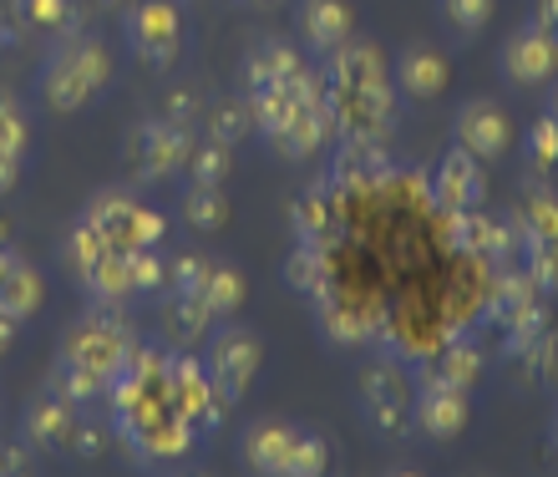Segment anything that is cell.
Returning <instances> with one entry per match:
<instances>
[{
	"instance_id": "cell-25",
	"label": "cell",
	"mask_w": 558,
	"mask_h": 477,
	"mask_svg": "<svg viewBox=\"0 0 558 477\" xmlns=\"http://www.w3.org/2000/svg\"><path fill=\"white\" fill-rule=\"evenodd\" d=\"M330 254H336V249L294 238V249L284 254V269H279V274H284V284H290L294 295L315 305L320 295H330V290H336V259H330Z\"/></svg>"
},
{
	"instance_id": "cell-29",
	"label": "cell",
	"mask_w": 558,
	"mask_h": 477,
	"mask_svg": "<svg viewBox=\"0 0 558 477\" xmlns=\"http://www.w3.org/2000/svg\"><path fill=\"white\" fill-rule=\"evenodd\" d=\"M538 290H533L529 269L523 265H498V280H493V295H487V320L493 326H513L523 310H533L538 305Z\"/></svg>"
},
{
	"instance_id": "cell-46",
	"label": "cell",
	"mask_w": 558,
	"mask_h": 477,
	"mask_svg": "<svg viewBox=\"0 0 558 477\" xmlns=\"http://www.w3.org/2000/svg\"><path fill=\"white\" fill-rule=\"evenodd\" d=\"M162 118L178 122V127H193V122L204 118V102H198V91H193V87L168 91V107H162Z\"/></svg>"
},
{
	"instance_id": "cell-19",
	"label": "cell",
	"mask_w": 558,
	"mask_h": 477,
	"mask_svg": "<svg viewBox=\"0 0 558 477\" xmlns=\"http://www.w3.org/2000/svg\"><path fill=\"white\" fill-rule=\"evenodd\" d=\"M325 179L336 183L340 194L371 188V183L391 179V152H386L381 137H340L336 152H330V173H325Z\"/></svg>"
},
{
	"instance_id": "cell-42",
	"label": "cell",
	"mask_w": 558,
	"mask_h": 477,
	"mask_svg": "<svg viewBox=\"0 0 558 477\" xmlns=\"http://www.w3.org/2000/svg\"><path fill=\"white\" fill-rule=\"evenodd\" d=\"M31 148V118L11 91H0V152L5 158H26Z\"/></svg>"
},
{
	"instance_id": "cell-54",
	"label": "cell",
	"mask_w": 558,
	"mask_h": 477,
	"mask_svg": "<svg viewBox=\"0 0 558 477\" xmlns=\"http://www.w3.org/2000/svg\"><path fill=\"white\" fill-rule=\"evenodd\" d=\"M548 448H554V457H558V412H554V421H548Z\"/></svg>"
},
{
	"instance_id": "cell-44",
	"label": "cell",
	"mask_w": 558,
	"mask_h": 477,
	"mask_svg": "<svg viewBox=\"0 0 558 477\" xmlns=\"http://www.w3.org/2000/svg\"><path fill=\"white\" fill-rule=\"evenodd\" d=\"M133 259V290L137 295H162L168 290V259L158 249H128Z\"/></svg>"
},
{
	"instance_id": "cell-32",
	"label": "cell",
	"mask_w": 558,
	"mask_h": 477,
	"mask_svg": "<svg viewBox=\"0 0 558 477\" xmlns=\"http://www.w3.org/2000/svg\"><path fill=\"white\" fill-rule=\"evenodd\" d=\"M244 274H239V265H229V259H208V274H204V290H198V299L208 305V315L214 320H229V315L244 305Z\"/></svg>"
},
{
	"instance_id": "cell-24",
	"label": "cell",
	"mask_w": 558,
	"mask_h": 477,
	"mask_svg": "<svg viewBox=\"0 0 558 477\" xmlns=\"http://www.w3.org/2000/svg\"><path fill=\"white\" fill-rule=\"evenodd\" d=\"M513 219H518V234H523V249L558 238V188L548 179H538V173H529L523 188H518Z\"/></svg>"
},
{
	"instance_id": "cell-35",
	"label": "cell",
	"mask_w": 558,
	"mask_h": 477,
	"mask_svg": "<svg viewBox=\"0 0 558 477\" xmlns=\"http://www.w3.org/2000/svg\"><path fill=\"white\" fill-rule=\"evenodd\" d=\"M204 122H208V137H219V143L239 148V143L250 137V127H254V112H250V102H244V91H239V97H219V102H208Z\"/></svg>"
},
{
	"instance_id": "cell-34",
	"label": "cell",
	"mask_w": 558,
	"mask_h": 477,
	"mask_svg": "<svg viewBox=\"0 0 558 477\" xmlns=\"http://www.w3.org/2000/svg\"><path fill=\"white\" fill-rule=\"evenodd\" d=\"M107 249H112V244H107V238L97 234L87 219H76V224L66 229V238H61V269L72 274V284H82V280H87V269L97 265Z\"/></svg>"
},
{
	"instance_id": "cell-8",
	"label": "cell",
	"mask_w": 558,
	"mask_h": 477,
	"mask_svg": "<svg viewBox=\"0 0 558 477\" xmlns=\"http://www.w3.org/2000/svg\"><path fill=\"white\" fill-rule=\"evenodd\" d=\"M162 396L173 402V412L189 421L193 432H219L223 412H229V402L219 396L208 366L193 360L189 351H168L162 356Z\"/></svg>"
},
{
	"instance_id": "cell-37",
	"label": "cell",
	"mask_w": 558,
	"mask_h": 477,
	"mask_svg": "<svg viewBox=\"0 0 558 477\" xmlns=\"http://www.w3.org/2000/svg\"><path fill=\"white\" fill-rule=\"evenodd\" d=\"M189 183H223L234 173V148L219 143V137H204V143H193L189 148V163H183Z\"/></svg>"
},
{
	"instance_id": "cell-13",
	"label": "cell",
	"mask_w": 558,
	"mask_h": 477,
	"mask_svg": "<svg viewBox=\"0 0 558 477\" xmlns=\"http://www.w3.org/2000/svg\"><path fill=\"white\" fill-rule=\"evenodd\" d=\"M513 118L502 112L493 97H468V102L457 107V143L472 152V158H483V163H502L508 152H513Z\"/></svg>"
},
{
	"instance_id": "cell-38",
	"label": "cell",
	"mask_w": 558,
	"mask_h": 477,
	"mask_svg": "<svg viewBox=\"0 0 558 477\" xmlns=\"http://www.w3.org/2000/svg\"><path fill=\"white\" fill-rule=\"evenodd\" d=\"M330 473V437L315 432V427H300L290 448V473L284 477H320Z\"/></svg>"
},
{
	"instance_id": "cell-41",
	"label": "cell",
	"mask_w": 558,
	"mask_h": 477,
	"mask_svg": "<svg viewBox=\"0 0 558 477\" xmlns=\"http://www.w3.org/2000/svg\"><path fill=\"white\" fill-rule=\"evenodd\" d=\"M107 448H112V427L107 421H72V432H66V457H76V463H102Z\"/></svg>"
},
{
	"instance_id": "cell-48",
	"label": "cell",
	"mask_w": 558,
	"mask_h": 477,
	"mask_svg": "<svg viewBox=\"0 0 558 477\" xmlns=\"http://www.w3.org/2000/svg\"><path fill=\"white\" fill-rule=\"evenodd\" d=\"M5 473H31V448H5L0 442V477Z\"/></svg>"
},
{
	"instance_id": "cell-56",
	"label": "cell",
	"mask_w": 558,
	"mask_h": 477,
	"mask_svg": "<svg viewBox=\"0 0 558 477\" xmlns=\"http://www.w3.org/2000/svg\"><path fill=\"white\" fill-rule=\"evenodd\" d=\"M250 5H275V0H250Z\"/></svg>"
},
{
	"instance_id": "cell-18",
	"label": "cell",
	"mask_w": 558,
	"mask_h": 477,
	"mask_svg": "<svg viewBox=\"0 0 558 477\" xmlns=\"http://www.w3.org/2000/svg\"><path fill=\"white\" fill-rule=\"evenodd\" d=\"M294 421H279V417H259L239 432V463L244 473H259V477H284L290 473V448H294Z\"/></svg>"
},
{
	"instance_id": "cell-15",
	"label": "cell",
	"mask_w": 558,
	"mask_h": 477,
	"mask_svg": "<svg viewBox=\"0 0 558 477\" xmlns=\"http://www.w3.org/2000/svg\"><path fill=\"white\" fill-rule=\"evenodd\" d=\"M437 204L441 213H472L487 204V163L483 158H472L462 143L441 152L437 163Z\"/></svg>"
},
{
	"instance_id": "cell-57",
	"label": "cell",
	"mask_w": 558,
	"mask_h": 477,
	"mask_svg": "<svg viewBox=\"0 0 558 477\" xmlns=\"http://www.w3.org/2000/svg\"><path fill=\"white\" fill-rule=\"evenodd\" d=\"M548 107H554V112H558V87H554V102H548Z\"/></svg>"
},
{
	"instance_id": "cell-45",
	"label": "cell",
	"mask_w": 558,
	"mask_h": 477,
	"mask_svg": "<svg viewBox=\"0 0 558 477\" xmlns=\"http://www.w3.org/2000/svg\"><path fill=\"white\" fill-rule=\"evenodd\" d=\"M204 274H208L204 254H178V259H168V290H178V295H198V290H204Z\"/></svg>"
},
{
	"instance_id": "cell-31",
	"label": "cell",
	"mask_w": 558,
	"mask_h": 477,
	"mask_svg": "<svg viewBox=\"0 0 558 477\" xmlns=\"http://www.w3.org/2000/svg\"><path fill=\"white\" fill-rule=\"evenodd\" d=\"M178 213L198 234H219L229 224V194H223V183H189L183 198H178Z\"/></svg>"
},
{
	"instance_id": "cell-36",
	"label": "cell",
	"mask_w": 558,
	"mask_h": 477,
	"mask_svg": "<svg viewBox=\"0 0 558 477\" xmlns=\"http://www.w3.org/2000/svg\"><path fill=\"white\" fill-rule=\"evenodd\" d=\"M46 387L57 391V396H66L72 406H92V402H102V396H107V381H102V376L82 371V366H72V360H61V356L51 360Z\"/></svg>"
},
{
	"instance_id": "cell-5",
	"label": "cell",
	"mask_w": 558,
	"mask_h": 477,
	"mask_svg": "<svg viewBox=\"0 0 558 477\" xmlns=\"http://www.w3.org/2000/svg\"><path fill=\"white\" fill-rule=\"evenodd\" d=\"M82 219H87L112 249H158L162 238H168V219H162L158 209L137 204V194L128 188V183H118V188H97V194L87 198Z\"/></svg>"
},
{
	"instance_id": "cell-33",
	"label": "cell",
	"mask_w": 558,
	"mask_h": 477,
	"mask_svg": "<svg viewBox=\"0 0 558 477\" xmlns=\"http://www.w3.org/2000/svg\"><path fill=\"white\" fill-rule=\"evenodd\" d=\"M483 366H487V351L477 341H447L441 345V356H437V366H432V376H441L447 387L472 391L477 381H483Z\"/></svg>"
},
{
	"instance_id": "cell-50",
	"label": "cell",
	"mask_w": 558,
	"mask_h": 477,
	"mask_svg": "<svg viewBox=\"0 0 558 477\" xmlns=\"http://www.w3.org/2000/svg\"><path fill=\"white\" fill-rule=\"evenodd\" d=\"M82 5H92V11H107V15H122L133 0H82Z\"/></svg>"
},
{
	"instance_id": "cell-40",
	"label": "cell",
	"mask_w": 558,
	"mask_h": 477,
	"mask_svg": "<svg viewBox=\"0 0 558 477\" xmlns=\"http://www.w3.org/2000/svg\"><path fill=\"white\" fill-rule=\"evenodd\" d=\"M493 11H498V0H437V15L452 36H477L493 21Z\"/></svg>"
},
{
	"instance_id": "cell-6",
	"label": "cell",
	"mask_w": 558,
	"mask_h": 477,
	"mask_svg": "<svg viewBox=\"0 0 558 477\" xmlns=\"http://www.w3.org/2000/svg\"><path fill=\"white\" fill-rule=\"evenodd\" d=\"M412 376L401 371L397 360H371L366 371L355 376V406L381 442L412 437Z\"/></svg>"
},
{
	"instance_id": "cell-10",
	"label": "cell",
	"mask_w": 558,
	"mask_h": 477,
	"mask_svg": "<svg viewBox=\"0 0 558 477\" xmlns=\"http://www.w3.org/2000/svg\"><path fill=\"white\" fill-rule=\"evenodd\" d=\"M447 238H452V249L472 254V259H487V265H518V254H523V234H518L513 209L447 213Z\"/></svg>"
},
{
	"instance_id": "cell-1",
	"label": "cell",
	"mask_w": 558,
	"mask_h": 477,
	"mask_svg": "<svg viewBox=\"0 0 558 477\" xmlns=\"http://www.w3.org/2000/svg\"><path fill=\"white\" fill-rule=\"evenodd\" d=\"M325 107L336 118V137H391L401 118V91L391 82V61L376 41H345L320 61Z\"/></svg>"
},
{
	"instance_id": "cell-28",
	"label": "cell",
	"mask_w": 558,
	"mask_h": 477,
	"mask_svg": "<svg viewBox=\"0 0 558 477\" xmlns=\"http://www.w3.org/2000/svg\"><path fill=\"white\" fill-rule=\"evenodd\" d=\"M158 326H162V341L173 351H193L214 330V315L198 295H178V290H162V305H158Z\"/></svg>"
},
{
	"instance_id": "cell-21",
	"label": "cell",
	"mask_w": 558,
	"mask_h": 477,
	"mask_svg": "<svg viewBox=\"0 0 558 477\" xmlns=\"http://www.w3.org/2000/svg\"><path fill=\"white\" fill-rule=\"evenodd\" d=\"M294 21H300V41H305V51L310 57H320V61L355 36V11L345 5V0H300Z\"/></svg>"
},
{
	"instance_id": "cell-30",
	"label": "cell",
	"mask_w": 558,
	"mask_h": 477,
	"mask_svg": "<svg viewBox=\"0 0 558 477\" xmlns=\"http://www.w3.org/2000/svg\"><path fill=\"white\" fill-rule=\"evenodd\" d=\"M87 299H107V305H128V299H137L133 290V259H128V249H107L97 265L87 269V280L76 284Z\"/></svg>"
},
{
	"instance_id": "cell-58",
	"label": "cell",
	"mask_w": 558,
	"mask_h": 477,
	"mask_svg": "<svg viewBox=\"0 0 558 477\" xmlns=\"http://www.w3.org/2000/svg\"><path fill=\"white\" fill-rule=\"evenodd\" d=\"M548 112H554V107H548ZM554 127H558V112H554Z\"/></svg>"
},
{
	"instance_id": "cell-22",
	"label": "cell",
	"mask_w": 558,
	"mask_h": 477,
	"mask_svg": "<svg viewBox=\"0 0 558 477\" xmlns=\"http://www.w3.org/2000/svg\"><path fill=\"white\" fill-rule=\"evenodd\" d=\"M76 417H82V406H72L66 396H57V391L46 387V391H36L26 402V412H21V437H26L31 452H61Z\"/></svg>"
},
{
	"instance_id": "cell-43",
	"label": "cell",
	"mask_w": 558,
	"mask_h": 477,
	"mask_svg": "<svg viewBox=\"0 0 558 477\" xmlns=\"http://www.w3.org/2000/svg\"><path fill=\"white\" fill-rule=\"evenodd\" d=\"M523 259H529V280L538 295H558V238H548V244H533V249H523Z\"/></svg>"
},
{
	"instance_id": "cell-17",
	"label": "cell",
	"mask_w": 558,
	"mask_h": 477,
	"mask_svg": "<svg viewBox=\"0 0 558 477\" xmlns=\"http://www.w3.org/2000/svg\"><path fill=\"white\" fill-rule=\"evenodd\" d=\"M391 82H397V91L412 97V102H437L441 91L452 87V61H447L441 46L412 41L397 57V66H391Z\"/></svg>"
},
{
	"instance_id": "cell-27",
	"label": "cell",
	"mask_w": 558,
	"mask_h": 477,
	"mask_svg": "<svg viewBox=\"0 0 558 477\" xmlns=\"http://www.w3.org/2000/svg\"><path fill=\"white\" fill-rule=\"evenodd\" d=\"M11 21L15 30H26V36H41V41H61V36H72L82 30V0H11Z\"/></svg>"
},
{
	"instance_id": "cell-12",
	"label": "cell",
	"mask_w": 558,
	"mask_h": 477,
	"mask_svg": "<svg viewBox=\"0 0 558 477\" xmlns=\"http://www.w3.org/2000/svg\"><path fill=\"white\" fill-rule=\"evenodd\" d=\"M472 421V402L462 387H447L441 376H422L412 391V432L426 442H457Z\"/></svg>"
},
{
	"instance_id": "cell-55",
	"label": "cell",
	"mask_w": 558,
	"mask_h": 477,
	"mask_svg": "<svg viewBox=\"0 0 558 477\" xmlns=\"http://www.w3.org/2000/svg\"><path fill=\"white\" fill-rule=\"evenodd\" d=\"M15 249V244H11V238H5V229H0V259H5V254H11Z\"/></svg>"
},
{
	"instance_id": "cell-3",
	"label": "cell",
	"mask_w": 558,
	"mask_h": 477,
	"mask_svg": "<svg viewBox=\"0 0 558 477\" xmlns=\"http://www.w3.org/2000/svg\"><path fill=\"white\" fill-rule=\"evenodd\" d=\"M112 76H118V61L107 51L102 36H92L87 26L72 30V36H61L51 41L46 61L36 66V97H41L46 112H82L112 87Z\"/></svg>"
},
{
	"instance_id": "cell-16",
	"label": "cell",
	"mask_w": 558,
	"mask_h": 477,
	"mask_svg": "<svg viewBox=\"0 0 558 477\" xmlns=\"http://www.w3.org/2000/svg\"><path fill=\"white\" fill-rule=\"evenodd\" d=\"M315 326H320L325 345H336V351H355V345H366L371 335L381 330V315H376V305H366V299L330 290V295L315 299Z\"/></svg>"
},
{
	"instance_id": "cell-7",
	"label": "cell",
	"mask_w": 558,
	"mask_h": 477,
	"mask_svg": "<svg viewBox=\"0 0 558 477\" xmlns=\"http://www.w3.org/2000/svg\"><path fill=\"white\" fill-rule=\"evenodd\" d=\"M189 148H193V127H178L168 118H147L122 143V173H128L133 188L162 183V179H173V173H183Z\"/></svg>"
},
{
	"instance_id": "cell-51",
	"label": "cell",
	"mask_w": 558,
	"mask_h": 477,
	"mask_svg": "<svg viewBox=\"0 0 558 477\" xmlns=\"http://www.w3.org/2000/svg\"><path fill=\"white\" fill-rule=\"evenodd\" d=\"M11 345H15V320H5V315H0V356H5Z\"/></svg>"
},
{
	"instance_id": "cell-26",
	"label": "cell",
	"mask_w": 558,
	"mask_h": 477,
	"mask_svg": "<svg viewBox=\"0 0 558 477\" xmlns=\"http://www.w3.org/2000/svg\"><path fill=\"white\" fill-rule=\"evenodd\" d=\"M41 295H46L41 269L11 249L5 259H0V315L21 326V320H31V315L41 310Z\"/></svg>"
},
{
	"instance_id": "cell-2",
	"label": "cell",
	"mask_w": 558,
	"mask_h": 477,
	"mask_svg": "<svg viewBox=\"0 0 558 477\" xmlns=\"http://www.w3.org/2000/svg\"><path fill=\"white\" fill-rule=\"evenodd\" d=\"M244 102L254 112V133L265 137L269 152L284 158V163H305L336 137V118H330L320 87V66H305L300 76L275 82V87L244 91Z\"/></svg>"
},
{
	"instance_id": "cell-39",
	"label": "cell",
	"mask_w": 558,
	"mask_h": 477,
	"mask_svg": "<svg viewBox=\"0 0 558 477\" xmlns=\"http://www.w3.org/2000/svg\"><path fill=\"white\" fill-rule=\"evenodd\" d=\"M523 168L529 173H538V179H548L558 168V127H554V112H544V118L529 127V137H523Z\"/></svg>"
},
{
	"instance_id": "cell-4",
	"label": "cell",
	"mask_w": 558,
	"mask_h": 477,
	"mask_svg": "<svg viewBox=\"0 0 558 477\" xmlns=\"http://www.w3.org/2000/svg\"><path fill=\"white\" fill-rule=\"evenodd\" d=\"M133 345H137V335H133V326H128L122 305L92 299L87 310L76 315V326L61 335L57 356L72 360V366H82V371H92V376H102V381H112V376L122 371V360H128Z\"/></svg>"
},
{
	"instance_id": "cell-20",
	"label": "cell",
	"mask_w": 558,
	"mask_h": 477,
	"mask_svg": "<svg viewBox=\"0 0 558 477\" xmlns=\"http://www.w3.org/2000/svg\"><path fill=\"white\" fill-rule=\"evenodd\" d=\"M290 229L294 238H305V244H325V249H336L345 224H340V188L330 179L310 183L305 194L290 204Z\"/></svg>"
},
{
	"instance_id": "cell-49",
	"label": "cell",
	"mask_w": 558,
	"mask_h": 477,
	"mask_svg": "<svg viewBox=\"0 0 558 477\" xmlns=\"http://www.w3.org/2000/svg\"><path fill=\"white\" fill-rule=\"evenodd\" d=\"M21 163H26V158H5V152H0V198L15 194V183H21Z\"/></svg>"
},
{
	"instance_id": "cell-47",
	"label": "cell",
	"mask_w": 558,
	"mask_h": 477,
	"mask_svg": "<svg viewBox=\"0 0 558 477\" xmlns=\"http://www.w3.org/2000/svg\"><path fill=\"white\" fill-rule=\"evenodd\" d=\"M529 26H538V30L548 36V41H558V0H533Z\"/></svg>"
},
{
	"instance_id": "cell-53",
	"label": "cell",
	"mask_w": 558,
	"mask_h": 477,
	"mask_svg": "<svg viewBox=\"0 0 558 477\" xmlns=\"http://www.w3.org/2000/svg\"><path fill=\"white\" fill-rule=\"evenodd\" d=\"M11 41H15V21L0 11V46H11Z\"/></svg>"
},
{
	"instance_id": "cell-11",
	"label": "cell",
	"mask_w": 558,
	"mask_h": 477,
	"mask_svg": "<svg viewBox=\"0 0 558 477\" xmlns=\"http://www.w3.org/2000/svg\"><path fill=\"white\" fill-rule=\"evenodd\" d=\"M265 366V341L244 326H223L219 335H208V376L229 406L254 387V376Z\"/></svg>"
},
{
	"instance_id": "cell-23",
	"label": "cell",
	"mask_w": 558,
	"mask_h": 477,
	"mask_svg": "<svg viewBox=\"0 0 558 477\" xmlns=\"http://www.w3.org/2000/svg\"><path fill=\"white\" fill-rule=\"evenodd\" d=\"M310 61L300 57V46H290L284 36H265L254 41L239 61V91H254V87H275V82H290L300 76Z\"/></svg>"
},
{
	"instance_id": "cell-14",
	"label": "cell",
	"mask_w": 558,
	"mask_h": 477,
	"mask_svg": "<svg viewBox=\"0 0 558 477\" xmlns=\"http://www.w3.org/2000/svg\"><path fill=\"white\" fill-rule=\"evenodd\" d=\"M498 72H502V82H508V87H544L548 76L558 72V41H548L544 30L523 21V26L502 41Z\"/></svg>"
},
{
	"instance_id": "cell-52",
	"label": "cell",
	"mask_w": 558,
	"mask_h": 477,
	"mask_svg": "<svg viewBox=\"0 0 558 477\" xmlns=\"http://www.w3.org/2000/svg\"><path fill=\"white\" fill-rule=\"evenodd\" d=\"M544 376L554 381V391H558V341H554V351H548V360H544Z\"/></svg>"
},
{
	"instance_id": "cell-9",
	"label": "cell",
	"mask_w": 558,
	"mask_h": 477,
	"mask_svg": "<svg viewBox=\"0 0 558 477\" xmlns=\"http://www.w3.org/2000/svg\"><path fill=\"white\" fill-rule=\"evenodd\" d=\"M122 41L143 66H173L183 51V11L178 0H133L122 11Z\"/></svg>"
}]
</instances>
